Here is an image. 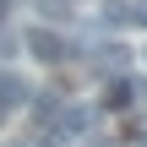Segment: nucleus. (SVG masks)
<instances>
[{
	"instance_id": "obj_1",
	"label": "nucleus",
	"mask_w": 147,
	"mask_h": 147,
	"mask_svg": "<svg viewBox=\"0 0 147 147\" xmlns=\"http://www.w3.org/2000/svg\"><path fill=\"white\" fill-rule=\"evenodd\" d=\"M22 44L33 49V60H44V65H55L60 55H65V38L60 33H49V27H27L22 33Z\"/></svg>"
},
{
	"instance_id": "obj_2",
	"label": "nucleus",
	"mask_w": 147,
	"mask_h": 147,
	"mask_svg": "<svg viewBox=\"0 0 147 147\" xmlns=\"http://www.w3.org/2000/svg\"><path fill=\"white\" fill-rule=\"evenodd\" d=\"M93 120H98L93 109H65L55 131H60V142H87V136H93Z\"/></svg>"
},
{
	"instance_id": "obj_3",
	"label": "nucleus",
	"mask_w": 147,
	"mask_h": 147,
	"mask_svg": "<svg viewBox=\"0 0 147 147\" xmlns=\"http://www.w3.org/2000/svg\"><path fill=\"white\" fill-rule=\"evenodd\" d=\"M125 104H131V82H125V76H115V82L104 87V109H125Z\"/></svg>"
},
{
	"instance_id": "obj_4",
	"label": "nucleus",
	"mask_w": 147,
	"mask_h": 147,
	"mask_svg": "<svg viewBox=\"0 0 147 147\" xmlns=\"http://www.w3.org/2000/svg\"><path fill=\"white\" fill-rule=\"evenodd\" d=\"M0 11H5V0H0Z\"/></svg>"
}]
</instances>
